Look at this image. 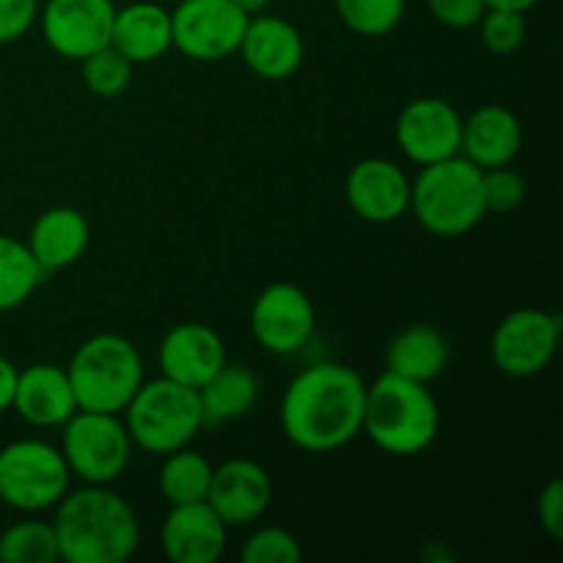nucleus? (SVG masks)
<instances>
[{"instance_id":"f257e3e1","label":"nucleus","mask_w":563,"mask_h":563,"mask_svg":"<svg viewBox=\"0 0 563 563\" xmlns=\"http://www.w3.org/2000/svg\"><path fill=\"white\" fill-rule=\"evenodd\" d=\"M366 383L341 363H313L297 374L280 401L284 434L302 451L328 454L363 432Z\"/></svg>"},{"instance_id":"f03ea898","label":"nucleus","mask_w":563,"mask_h":563,"mask_svg":"<svg viewBox=\"0 0 563 563\" xmlns=\"http://www.w3.org/2000/svg\"><path fill=\"white\" fill-rule=\"evenodd\" d=\"M55 539L66 563H124L141 544L132 506L108 484H86L55 504Z\"/></svg>"},{"instance_id":"7ed1b4c3","label":"nucleus","mask_w":563,"mask_h":563,"mask_svg":"<svg viewBox=\"0 0 563 563\" xmlns=\"http://www.w3.org/2000/svg\"><path fill=\"white\" fill-rule=\"evenodd\" d=\"M363 432L390 456L421 454L440 432L438 399L423 383L385 372L366 385Z\"/></svg>"},{"instance_id":"20e7f679","label":"nucleus","mask_w":563,"mask_h":563,"mask_svg":"<svg viewBox=\"0 0 563 563\" xmlns=\"http://www.w3.org/2000/svg\"><path fill=\"white\" fill-rule=\"evenodd\" d=\"M410 209L429 234H467L487 214L484 170L462 154L423 165L410 187Z\"/></svg>"},{"instance_id":"39448f33","label":"nucleus","mask_w":563,"mask_h":563,"mask_svg":"<svg viewBox=\"0 0 563 563\" xmlns=\"http://www.w3.org/2000/svg\"><path fill=\"white\" fill-rule=\"evenodd\" d=\"M66 374L80 410L121 416L143 385V361L130 339L119 333H99L77 346Z\"/></svg>"},{"instance_id":"423d86ee","label":"nucleus","mask_w":563,"mask_h":563,"mask_svg":"<svg viewBox=\"0 0 563 563\" xmlns=\"http://www.w3.org/2000/svg\"><path fill=\"white\" fill-rule=\"evenodd\" d=\"M124 427L132 443L148 454L165 456L185 449L203 429L198 390L168 377L143 379L124 407Z\"/></svg>"},{"instance_id":"0eeeda50","label":"nucleus","mask_w":563,"mask_h":563,"mask_svg":"<svg viewBox=\"0 0 563 563\" xmlns=\"http://www.w3.org/2000/svg\"><path fill=\"white\" fill-rule=\"evenodd\" d=\"M69 465L44 440H14L0 449V500L25 515L55 509L69 493Z\"/></svg>"},{"instance_id":"6e6552de","label":"nucleus","mask_w":563,"mask_h":563,"mask_svg":"<svg viewBox=\"0 0 563 563\" xmlns=\"http://www.w3.org/2000/svg\"><path fill=\"white\" fill-rule=\"evenodd\" d=\"M60 454L71 476L86 484H113L130 465L132 438L119 412L77 410L64 423Z\"/></svg>"},{"instance_id":"1a4fd4ad","label":"nucleus","mask_w":563,"mask_h":563,"mask_svg":"<svg viewBox=\"0 0 563 563\" xmlns=\"http://www.w3.org/2000/svg\"><path fill=\"white\" fill-rule=\"evenodd\" d=\"M561 317L542 308H517L506 313L489 341L493 363L517 379L537 377L559 352Z\"/></svg>"},{"instance_id":"9d476101","label":"nucleus","mask_w":563,"mask_h":563,"mask_svg":"<svg viewBox=\"0 0 563 563\" xmlns=\"http://www.w3.org/2000/svg\"><path fill=\"white\" fill-rule=\"evenodd\" d=\"M251 16L234 0H181L170 11L174 47L192 60H223L240 49Z\"/></svg>"},{"instance_id":"9b49d317","label":"nucleus","mask_w":563,"mask_h":563,"mask_svg":"<svg viewBox=\"0 0 563 563\" xmlns=\"http://www.w3.org/2000/svg\"><path fill=\"white\" fill-rule=\"evenodd\" d=\"M113 0H47L38 5V25L44 42L60 58L82 60L108 47L113 33Z\"/></svg>"},{"instance_id":"f8f14e48","label":"nucleus","mask_w":563,"mask_h":563,"mask_svg":"<svg viewBox=\"0 0 563 563\" xmlns=\"http://www.w3.org/2000/svg\"><path fill=\"white\" fill-rule=\"evenodd\" d=\"M317 328L313 302L300 286L273 284L251 308V330L258 344L273 355H297Z\"/></svg>"},{"instance_id":"ddd939ff","label":"nucleus","mask_w":563,"mask_h":563,"mask_svg":"<svg viewBox=\"0 0 563 563\" xmlns=\"http://www.w3.org/2000/svg\"><path fill=\"white\" fill-rule=\"evenodd\" d=\"M396 143L421 168L456 157L462 148V115L445 99H416L396 121Z\"/></svg>"},{"instance_id":"4468645a","label":"nucleus","mask_w":563,"mask_h":563,"mask_svg":"<svg viewBox=\"0 0 563 563\" xmlns=\"http://www.w3.org/2000/svg\"><path fill=\"white\" fill-rule=\"evenodd\" d=\"M410 187L405 170L383 157H368L346 174V201L368 223H394L410 212Z\"/></svg>"},{"instance_id":"2eb2a0df","label":"nucleus","mask_w":563,"mask_h":563,"mask_svg":"<svg viewBox=\"0 0 563 563\" xmlns=\"http://www.w3.org/2000/svg\"><path fill=\"white\" fill-rule=\"evenodd\" d=\"M273 500L269 473L253 460H229L212 471L207 504L229 528L256 522Z\"/></svg>"},{"instance_id":"dca6fc26","label":"nucleus","mask_w":563,"mask_h":563,"mask_svg":"<svg viewBox=\"0 0 563 563\" xmlns=\"http://www.w3.org/2000/svg\"><path fill=\"white\" fill-rule=\"evenodd\" d=\"M229 526L218 517V511L207 504H181L170 506L163 528H159V544L163 553L174 563H214L225 553Z\"/></svg>"},{"instance_id":"f3484780","label":"nucleus","mask_w":563,"mask_h":563,"mask_svg":"<svg viewBox=\"0 0 563 563\" xmlns=\"http://www.w3.org/2000/svg\"><path fill=\"white\" fill-rule=\"evenodd\" d=\"M236 53L242 55L247 69L264 80H286L295 75L306 55L300 31L284 16L253 14Z\"/></svg>"},{"instance_id":"a211bd4d","label":"nucleus","mask_w":563,"mask_h":563,"mask_svg":"<svg viewBox=\"0 0 563 563\" xmlns=\"http://www.w3.org/2000/svg\"><path fill=\"white\" fill-rule=\"evenodd\" d=\"M157 361L163 377L198 390L225 363V344L209 324L185 322L165 333Z\"/></svg>"},{"instance_id":"6ab92c4d","label":"nucleus","mask_w":563,"mask_h":563,"mask_svg":"<svg viewBox=\"0 0 563 563\" xmlns=\"http://www.w3.org/2000/svg\"><path fill=\"white\" fill-rule=\"evenodd\" d=\"M11 410L25 423L38 429L64 427L80 407L71 390L66 368L53 363H36L16 374V390Z\"/></svg>"},{"instance_id":"aec40b11","label":"nucleus","mask_w":563,"mask_h":563,"mask_svg":"<svg viewBox=\"0 0 563 563\" xmlns=\"http://www.w3.org/2000/svg\"><path fill=\"white\" fill-rule=\"evenodd\" d=\"M522 148V124L504 104H484L462 121V157L482 170L511 165Z\"/></svg>"},{"instance_id":"412c9836","label":"nucleus","mask_w":563,"mask_h":563,"mask_svg":"<svg viewBox=\"0 0 563 563\" xmlns=\"http://www.w3.org/2000/svg\"><path fill=\"white\" fill-rule=\"evenodd\" d=\"M91 242V229L82 212L71 207H53L42 212L27 234V251L33 253L42 273H58L80 262Z\"/></svg>"},{"instance_id":"4be33fe9","label":"nucleus","mask_w":563,"mask_h":563,"mask_svg":"<svg viewBox=\"0 0 563 563\" xmlns=\"http://www.w3.org/2000/svg\"><path fill=\"white\" fill-rule=\"evenodd\" d=\"M110 47L119 49L132 66L163 58L174 47L170 11L159 3H148V0L115 9Z\"/></svg>"},{"instance_id":"5701e85b","label":"nucleus","mask_w":563,"mask_h":563,"mask_svg":"<svg viewBox=\"0 0 563 563\" xmlns=\"http://www.w3.org/2000/svg\"><path fill=\"white\" fill-rule=\"evenodd\" d=\"M451 357L449 339L432 324H410L394 335L385 352V372L429 385L445 372Z\"/></svg>"},{"instance_id":"b1692460","label":"nucleus","mask_w":563,"mask_h":563,"mask_svg":"<svg viewBox=\"0 0 563 563\" xmlns=\"http://www.w3.org/2000/svg\"><path fill=\"white\" fill-rule=\"evenodd\" d=\"M203 427L236 421L247 416L258 401V377L247 366H234L225 361L207 383L198 388Z\"/></svg>"},{"instance_id":"393cba45","label":"nucleus","mask_w":563,"mask_h":563,"mask_svg":"<svg viewBox=\"0 0 563 563\" xmlns=\"http://www.w3.org/2000/svg\"><path fill=\"white\" fill-rule=\"evenodd\" d=\"M212 471V462L198 451H190L187 445L179 451H170L159 467V493L170 506L207 500Z\"/></svg>"},{"instance_id":"a878e982","label":"nucleus","mask_w":563,"mask_h":563,"mask_svg":"<svg viewBox=\"0 0 563 563\" xmlns=\"http://www.w3.org/2000/svg\"><path fill=\"white\" fill-rule=\"evenodd\" d=\"M44 273L25 242L0 234V313L14 311L31 300Z\"/></svg>"},{"instance_id":"bb28decb","label":"nucleus","mask_w":563,"mask_h":563,"mask_svg":"<svg viewBox=\"0 0 563 563\" xmlns=\"http://www.w3.org/2000/svg\"><path fill=\"white\" fill-rule=\"evenodd\" d=\"M3 563H55L60 561L53 522L22 520L0 533Z\"/></svg>"},{"instance_id":"cd10ccee","label":"nucleus","mask_w":563,"mask_h":563,"mask_svg":"<svg viewBox=\"0 0 563 563\" xmlns=\"http://www.w3.org/2000/svg\"><path fill=\"white\" fill-rule=\"evenodd\" d=\"M335 14L361 36H385L405 16L407 0H333Z\"/></svg>"},{"instance_id":"c85d7f7f","label":"nucleus","mask_w":563,"mask_h":563,"mask_svg":"<svg viewBox=\"0 0 563 563\" xmlns=\"http://www.w3.org/2000/svg\"><path fill=\"white\" fill-rule=\"evenodd\" d=\"M82 82L97 97H119L130 88L132 64L115 47H102L80 60Z\"/></svg>"},{"instance_id":"c756f323","label":"nucleus","mask_w":563,"mask_h":563,"mask_svg":"<svg viewBox=\"0 0 563 563\" xmlns=\"http://www.w3.org/2000/svg\"><path fill=\"white\" fill-rule=\"evenodd\" d=\"M478 31H482V42L489 53L511 55L515 49L522 47L528 27L526 16L520 11L487 9L482 20H478Z\"/></svg>"},{"instance_id":"7c9ffc66","label":"nucleus","mask_w":563,"mask_h":563,"mask_svg":"<svg viewBox=\"0 0 563 563\" xmlns=\"http://www.w3.org/2000/svg\"><path fill=\"white\" fill-rule=\"evenodd\" d=\"M300 559V542L286 528L275 526L251 533V539L242 548V561L245 563H297Z\"/></svg>"},{"instance_id":"2f4dec72","label":"nucleus","mask_w":563,"mask_h":563,"mask_svg":"<svg viewBox=\"0 0 563 563\" xmlns=\"http://www.w3.org/2000/svg\"><path fill=\"white\" fill-rule=\"evenodd\" d=\"M526 179L522 174L511 170L509 165L500 168L484 170V201H487V212H515L526 203Z\"/></svg>"},{"instance_id":"473e14b6","label":"nucleus","mask_w":563,"mask_h":563,"mask_svg":"<svg viewBox=\"0 0 563 563\" xmlns=\"http://www.w3.org/2000/svg\"><path fill=\"white\" fill-rule=\"evenodd\" d=\"M38 20V0H0V44L25 36Z\"/></svg>"},{"instance_id":"72a5a7b5","label":"nucleus","mask_w":563,"mask_h":563,"mask_svg":"<svg viewBox=\"0 0 563 563\" xmlns=\"http://www.w3.org/2000/svg\"><path fill=\"white\" fill-rule=\"evenodd\" d=\"M427 5L440 25L456 27V31L478 25V20L487 11L484 0H427Z\"/></svg>"},{"instance_id":"f704fd0d","label":"nucleus","mask_w":563,"mask_h":563,"mask_svg":"<svg viewBox=\"0 0 563 563\" xmlns=\"http://www.w3.org/2000/svg\"><path fill=\"white\" fill-rule=\"evenodd\" d=\"M537 515L539 522H542L544 533L555 542L563 539V482L561 478H553L548 487L542 489L537 504Z\"/></svg>"},{"instance_id":"c9c22d12","label":"nucleus","mask_w":563,"mask_h":563,"mask_svg":"<svg viewBox=\"0 0 563 563\" xmlns=\"http://www.w3.org/2000/svg\"><path fill=\"white\" fill-rule=\"evenodd\" d=\"M16 374H20V368L9 357L0 355V412L11 410V401H14L16 390Z\"/></svg>"},{"instance_id":"e433bc0d","label":"nucleus","mask_w":563,"mask_h":563,"mask_svg":"<svg viewBox=\"0 0 563 563\" xmlns=\"http://www.w3.org/2000/svg\"><path fill=\"white\" fill-rule=\"evenodd\" d=\"M484 3H487V9H506L526 14L528 9H533V5L542 3V0H484Z\"/></svg>"},{"instance_id":"4c0bfd02","label":"nucleus","mask_w":563,"mask_h":563,"mask_svg":"<svg viewBox=\"0 0 563 563\" xmlns=\"http://www.w3.org/2000/svg\"><path fill=\"white\" fill-rule=\"evenodd\" d=\"M234 3L240 5L247 16H253V14H262V11H267V5L273 3V0H234Z\"/></svg>"}]
</instances>
